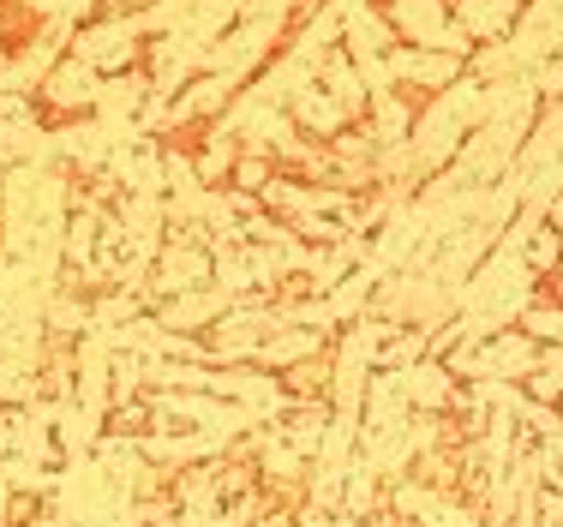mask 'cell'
Masks as SVG:
<instances>
[{
  "label": "cell",
  "mask_w": 563,
  "mask_h": 527,
  "mask_svg": "<svg viewBox=\"0 0 563 527\" xmlns=\"http://www.w3.org/2000/svg\"><path fill=\"white\" fill-rule=\"evenodd\" d=\"M533 366H540V342L509 323V330H492L474 342V360H467L462 384H521Z\"/></svg>",
  "instance_id": "6da1fadb"
},
{
  "label": "cell",
  "mask_w": 563,
  "mask_h": 527,
  "mask_svg": "<svg viewBox=\"0 0 563 527\" xmlns=\"http://www.w3.org/2000/svg\"><path fill=\"white\" fill-rule=\"evenodd\" d=\"M467 73V61L462 54H444V48H408V43H396L390 48V78H396V90H408V97H438V90H450L455 78Z\"/></svg>",
  "instance_id": "7a4b0ae2"
},
{
  "label": "cell",
  "mask_w": 563,
  "mask_h": 527,
  "mask_svg": "<svg viewBox=\"0 0 563 527\" xmlns=\"http://www.w3.org/2000/svg\"><path fill=\"white\" fill-rule=\"evenodd\" d=\"M401 389H408L413 414H455V402H462V377L432 354L413 360V366H401Z\"/></svg>",
  "instance_id": "3957f363"
},
{
  "label": "cell",
  "mask_w": 563,
  "mask_h": 527,
  "mask_svg": "<svg viewBox=\"0 0 563 527\" xmlns=\"http://www.w3.org/2000/svg\"><path fill=\"white\" fill-rule=\"evenodd\" d=\"M521 7H528V0H450L455 24H462L474 43H504V36L516 31Z\"/></svg>",
  "instance_id": "277c9868"
},
{
  "label": "cell",
  "mask_w": 563,
  "mask_h": 527,
  "mask_svg": "<svg viewBox=\"0 0 563 527\" xmlns=\"http://www.w3.org/2000/svg\"><path fill=\"white\" fill-rule=\"evenodd\" d=\"M288 114H294V127H300V132H306V139H318V144H330V139H336V132H342V127H354V120H347V114H342V102H336V97H330V90H324V85H306V90H300V97H294V102H288Z\"/></svg>",
  "instance_id": "5b68a950"
},
{
  "label": "cell",
  "mask_w": 563,
  "mask_h": 527,
  "mask_svg": "<svg viewBox=\"0 0 563 527\" xmlns=\"http://www.w3.org/2000/svg\"><path fill=\"white\" fill-rule=\"evenodd\" d=\"M318 85H324L330 97L342 102V114H347V120H366V108H372V90H366V78H360V66L347 61L342 48H330V61L318 66Z\"/></svg>",
  "instance_id": "8992f818"
},
{
  "label": "cell",
  "mask_w": 563,
  "mask_h": 527,
  "mask_svg": "<svg viewBox=\"0 0 563 527\" xmlns=\"http://www.w3.org/2000/svg\"><path fill=\"white\" fill-rule=\"evenodd\" d=\"M521 264H528L533 276H552V270L563 264V234H558L552 222H540L528 240H521Z\"/></svg>",
  "instance_id": "52a82bcc"
},
{
  "label": "cell",
  "mask_w": 563,
  "mask_h": 527,
  "mask_svg": "<svg viewBox=\"0 0 563 527\" xmlns=\"http://www.w3.org/2000/svg\"><path fill=\"white\" fill-rule=\"evenodd\" d=\"M240 180H246V186H271L276 174H271V162H264V156H252V162H240Z\"/></svg>",
  "instance_id": "ba28073f"
},
{
  "label": "cell",
  "mask_w": 563,
  "mask_h": 527,
  "mask_svg": "<svg viewBox=\"0 0 563 527\" xmlns=\"http://www.w3.org/2000/svg\"><path fill=\"white\" fill-rule=\"evenodd\" d=\"M552 300H558V306H563V264H558V270H552Z\"/></svg>",
  "instance_id": "9c48e42d"
}]
</instances>
